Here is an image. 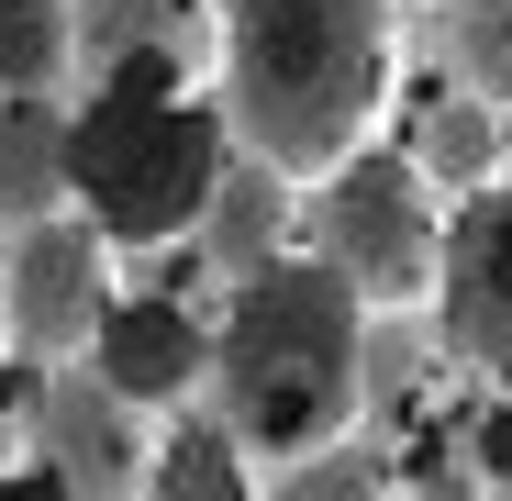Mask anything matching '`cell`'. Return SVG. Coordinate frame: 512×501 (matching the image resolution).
Instances as JSON below:
<instances>
[{"instance_id":"20","label":"cell","mask_w":512,"mask_h":501,"mask_svg":"<svg viewBox=\"0 0 512 501\" xmlns=\"http://www.w3.org/2000/svg\"><path fill=\"white\" fill-rule=\"evenodd\" d=\"M490 501H512V490H490Z\"/></svg>"},{"instance_id":"16","label":"cell","mask_w":512,"mask_h":501,"mask_svg":"<svg viewBox=\"0 0 512 501\" xmlns=\"http://www.w3.org/2000/svg\"><path fill=\"white\" fill-rule=\"evenodd\" d=\"M468 468H479V490H512V390H490V412L468 424Z\"/></svg>"},{"instance_id":"18","label":"cell","mask_w":512,"mask_h":501,"mask_svg":"<svg viewBox=\"0 0 512 501\" xmlns=\"http://www.w3.org/2000/svg\"><path fill=\"white\" fill-rule=\"evenodd\" d=\"M501 179H512V78H501Z\"/></svg>"},{"instance_id":"17","label":"cell","mask_w":512,"mask_h":501,"mask_svg":"<svg viewBox=\"0 0 512 501\" xmlns=\"http://www.w3.org/2000/svg\"><path fill=\"white\" fill-rule=\"evenodd\" d=\"M0 501H56V490L45 479H0Z\"/></svg>"},{"instance_id":"10","label":"cell","mask_w":512,"mask_h":501,"mask_svg":"<svg viewBox=\"0 0 512 501\" xmlns=\"http://www.w3.org/2000/svg\"><path fill=\"white\" fill-rule=\"evenodd\" d=\"M401 156H412L423 190H490L501 179V101L490 90H423Z\"/></svg>"},{"instance_id":"14","label":"cell","mask_w":512,"mask_h":501,"mask_svg":"<svg viewBox=\"0 0 512 501\" xmlns=\"http://www.w3.org/2000/svg\"><path fill=\"white\" fill-rule=\"evenodd\" d=\"M156 501H268V490H256V468L234 457L223 424H179L156 446Z\"/></svg>"},{"instance_id":"19","label":"cell","mask_w":512,"mask_h":501,"mask_svg":"<svg viewBox=\"0 0 512 501\" xmlns=\"http://www.w3.org/2000/svg\"><path fill=\"white\" fill-rule=\"evenodd\" d=\"M479 12H512V0H479Z\"/></svg>"},{"instance_id":"5","label":"cell","mask_w":512,"mask_h":501,"mask_svg":"<svg viewBox=\"0 0 512 501\" xmlns=\"http://www.w3.org/2000/svg\"><path fill=\"white\" fill-rule=\"evenodd\" d=\"M112 245L90 212H45L0 245V346L34 357V368H78L90 357V334L112 312Z\"/></svg>"},{"instance_id":"15","label":"cell","mask_w":512,"mask_h":501,"mask_svg":"<svg viewBox=\"0 0 512 501\" xmlns=\"http://www.w3.org/2000/svg\"><path fill=\"white\" fill-rule=\"evenodd\" d=\"M268 501H412L379 457H357V446H323V457H290V468H268Z\"/></svg>"},{"instance_id":"12","label":"cell","mask_w":512,"mask_h":501,"mask_svg":"<svg viewBox=\"0 0 512 501\" xmlns=\"http://www.w3.org/2000/svg\"><path fill=\"white\" fill-rule=\"evenodd\" d=\"M67 212V123L45 101H0V223H45Z\"/></svg>"},{"instance_id":"7","label":"cell","mask_w":512,"mask_h":501,"mask_svg":"<svg viewBox=\"0 0 512 501\" xmlns=\"http://www.w3.org/2000/svg\"><path fill=\"white\" fill-rule=\"evenodd\" d=\"M435 346L512 390V190H468V212L446 223V257H435Z\"/></svg>"},{"instance_id":"13","label":"cell","mask_w":512,"mask_h":501,"mask_svg":"<svg viewBox=\"0 0 512 501\" xmlns=\"http://www.w3.org/2000/svg\"><path fill=\"white\" fill-rule=\"evenodd\" d=\"M67 67H78L67 0H0V90H12V101H45Z\"/></svg>"},{"instance_id":"2","label":"cell","mask_w":512,"mask_h":501,"mask_svg":"<svg viewBox=\"0 0 512 501\" xmlns=\"http://www.w3.org/2000/svg\"><path fill=\"white\" fill-rule=\"evenodd\" d=\"M201 390H212V424L234 435L245 468H290V457L346 446V424L368 412V301L323 257H279V268L234 279Z\"/></svg>"},{"instance_id":"1","label":"cell","mask_w":512,"mask_h":501,"mask_svg":"<svg viewBox=\"0 0 512 501\" xmlns=\"http://www.w3.org/2000/svg\"><path fill=\"white\" fill-rule=\"evenodd\" d=\"M390 78H401V0H212V112L290 190L368 156Z\"/></svg>"},{"instance_id":"4","label":"cell","mask_w":512,"mask_h":501,"mask_svg":"<svg viewBox=\"0 0 512 501\" xmlns=\"http://www.w3.org/2000/svg\"><path fill=\"white\" fill-rule=\"evenodd\" d=\"M312 257L346 279L368 312L435 301L446 212H435V190L412 179V156H346L334 179H312Z\"/></svg>"},{"instance_id":"3","label":"cell","mask_w":512,"mask_h":501,"mask_svg":"<svg viewBox=\"0 0 512 501\" xmlns=\"http://www.w3.org/2000/svg\"><path fill=\"white\" fill-rule=\"evenodd\" d=\"M223 179V112L201 101V67L112 56L67 123V190L101 223V245H179Z\"/></svg>"},{"instance_id":"9","label":"cell","mask_w":512,"mask_h":501,"mask_svg":"<svg viewBox=\"0 0 512 501\" xmlns=\"http://www.w3.org/2000/svg\"><path fill=\"white\" fill-rule=\"evenodd\" d=\"M201 257L223 268V279H256V268H279L290 257V234H301V212H290V179H268V167H223L212 179V201H201Z\"/></svg>"},{"instance_id":"6","label":"cell","mask_w":512,"mask_h":501,"mask_svg":"<svg viewBox=\"0 0 512 501\" xmlns=\"http://www.w3.org/2000/svg\"><path fill=\"white\" fill-rule=\"evenodd\" d=\"M156 412L101 390L90 368H45L34 390V479L56 501H156Z\"/></svg>"},{"instance_id":"11","label":"cell","mask_w":512,"mask_h":501,"mask_svg":"<svg viewBox=\"0 0 512 501\" xmlns=\"http://www.w3.org/2000/svg\"><path fill=\"white\" fill-rule=\"evenodd\" d=\"M78 45H90V67L112 56H179L212 78V0H67Z\"/></svg>"},{"instance_id":"8","label":"cell","mask_w":512,"mask_h":501,"mask_svg":"<svg viewBox=\"0 0 512 501\" xmlns=\"http://www.w3.org/2000/svg\"><path fill=\"white\" fill-rule=\"evenodd\" d=\"M78 368H90L101 390H123L134 412H179V401L201 390V368H212V323H201L190 301H167V290H145V301H112Z\"/></svg>"}]
</instances>
